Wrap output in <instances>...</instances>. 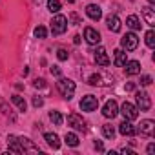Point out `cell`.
Listing matches in <instances>:
<instances>
[{
    "instance_id": "7c38bea8",
    "label": "cell",
    "mask_w": 155,
    "mask_h": 155,
    "mask_svg": "<svg viewBox=\"0 0 155 155\" xmlns=\"http://www.w3.org/2000/svg\"><path fill=\"white\" fill-rule=\"evenodd\" d=\"M18 140H20V146H22L24 153H38V151H40L38 146L33 144V140H29L28 137H18Z\"/></svg>"
},
{
    "instance_id": "9a60e30c",
    "label": "cell",
    "mask_w": 155,
    "mask_h": 155,
    "mask_svg": "<svg viewBox=\"0 0 155 155\" xmlns=\"http://www.w3.org/2000/svg\"><path fill=\"white\" fill-rule=\"evenodd\" d=\"M106 24H108V29L113 31V33H119L120 28H122V22H120V18H119L117 15H110V17L106 18Z\"/></svg>"
},
{
    "instance_id": "74e56055",
    "label": "cell",
    "mask_w": 155,
    "mask_h": 155,
    "mask_svg": "<svg viewBox=\"0 0 155 155\" xmlns=\"http://www.w3.org/2000/svg\"><path fill=\"white\" fill-rule=\"evenodd\" d=\"M120 153H124V155H135L131 150H126V148H122V150H120Z\"/></svg>"
},
{
    "instance_id": "8fae6325",
    "label": "cell",
    "mask_w": 155,
    "mask_h": 155,
    "mask_svg": "<svg viewBox=\"0 0 155 155\" xmlns=\"http://www.w3.org/2000/svg\"><path fill=\"white\" fill-rule=\"evenodd\" d=\"M119 133L124 135V137H133V135L137 133V128L131 124V120H126V119H124V122L119 124Z\"/></svg>"
},
{
    "instance_id": "60d3db41",
    "label": "cell",
    "mask_w": 155,
    "mask_h": 155,
    "mask_svg": "<svg viewBox=\"0 0 155 155\" xmlns=\"http://www.w3.org/2000/svg\"><path fill=\"white\" fill-rule=\"evenodd\" d=\"M148 2H150V6H153V4H155V0H148Z\"/></svg>"
},
{
    "instance_id": "4316f807",
    "label": "cell",
    "mask_w": 155,
    "mask_h": 155,
    "mask_svg": "<svg viewBox=\"0 0 155 155\" xmlns=\"http://www.w3.org/2000/svg\"><path fill=\"white\" fill-rule=\"evenodd\" d=\"M144 38H146V46L148 48H155V33H153V29H150Z\"/></svg>"
},
{
    "instance_id": "ac0fdd59",
    "label": "cell",
    "mask_w": 155,
    "mask_h": 155,
    "mask_svg": "<svg viewBox=\"0 0 155 155\" xmlns=\"http://www.w3.org/2000/svg\"><path fill=\"white\" fill-rule=\"evenodd\" d=\"M8 146H9V151H13V153H24V150H22L20 140H18L17 135H9L8 137Z\"/></svg>"
},
{
    "instance_id": "44dd1931",
    "label": "cell",
    "mask_w": 155,
    "mask_h": 155,
    "mask_svg": "<svg viewBox=\"0 0 155 155\" xmlns=\"http://www.w3.org/2000/svg\"><path fill=\"white\" fill-rule=\"evenodd\" d=\"M126 26H128L130 29H133V31L140 29V20H139V17H137V15H130V17L126 18Z\"/></svg>"
},
{
    "instance_id": "ba28073f",
    "label": "cell",
    "mask_w": 155,
    "mask_h": 155,
    "mask_svg": "<svg viewBox=\"0 0 155 155\" xmlns=\"http://www.w3.org/2000/svg\"><path fill=\"white\" fill-rule=\"evenodd\" d=\"M84 38H86V42L90 44V46H97V44H101V33L95 29V28H86L84 29Z\"/></svg>"
},
{
    "instance_id": "d6a6232c",
    "label": "cell",
    "mask_w": 155,
    "mask_h": 155,
    "mask_svg": "<svg viewBox=\"0 0 155 155\" xmlns=\"http://www.w3.org/2000/svg\"><path fill=\"white\" fill-rule=\"evenodd\" d=\"M33 86H35L37 90H38V88H46V81H44V79H35Z\"/></svg>"
},
{
    "instance_id": "4dcf8cb0",
    "label": "cell",
    "mask_w": 155,
    "mask_h": 155,
    "mask_svg": "<svg viewBox=\"0 0 155 155\" xmlns=\"http://www.w3.org/2000/svg\"><path fill=\"white\" fill-rule=\"evenodd\" d=\"M68 57H69V53H68L66 49H58V51H57V58H58V60H68Z\"/></svg>"
},
{
    "instance_id": "cb8c5ba5",
    "label": "cell",
    "mask_w": 155,
    "mask_h": 155,
    "mask_svg": "<svg viewBox=\"0 0 155 155\" xmlns=\"http://www.w3.org/2000/svg\"><path fill=\"white\" fill-rule=\"evenodd\" d=\"M11 102L18 108V111H26V108H28V104H26V101L20 97V95H13L11 97Z\"/></svg>"
},
{
    "instance_id": "603a6c76",
    "label": "cell",
    "mask_w": 155,
    "mask_h": 155,
    "mask_svg": "<svg viewBox=\"0 0 155 155\" xmlns=\"http://www.w3.org/2000/svg\"><path fill=\"white\" fill-rule=\"evenodd\" d=\"M49 120H51L55 126H62V122H64V117H62V113H60V111L53 110V111H49Z\"/></svg>"
},
{
    "instance_id": "ffe728a7",
    "label": "cell",
    "mask_w": 155,
    "mask_h": 155,
    "mask_svg": "<svg viewBox=\"0 0 155 155\" xmlns=\"http://www.w3.org/2000/svg\"><path fill=\"white\" fill-rule=\"evenodd\" d=\"M44 139H46V142H48L53 150H58V148H60V139H58V135H57V133L48 131V133H44Z\"/></svg>"
},
{
    "instance_id": "7402d4cb",
    "label": "cell",
    "mask_w": 155,
    "mask_h": 155,
    "mask_svg": "<svg viewBox=\"0 0 155 155\" xmlns=\"http://www.w3.org/2000/svg\"><path fill=\"white\" fill-rule=\"evenodd\" d=\"M64 142H66L68 146H71V148H77L81 140H79V137H77L75 133H71V131H69V133H66V135H64Z\"/></svg>"
},
{
    "instance_id": "52a82bcc",
    "label": "cell",
    "mask_w": 155,
    "mask_h": 155,
    "mask_svg": "<svg viewBox=\"0 0 155 155\" xmlns=\"http://www.w3.org/2000/svg\"><path fill=\"white\" fill-rule=\"evenodd\" d=\"M68 124L75 130H79V131H84L86 130V120L79 115V113H69L68 115Z\"/></svg>"
},
{
    "instance_id": "b9f144b4",
    "label": "cell",
    "mask_w": 155,
    "mask_h": 155,
    "mask_svg": "<svg viewBox=\"0 0 155 155\" xmlns=\"http://www.w3.org/2000/svg\"><path fill=\"white\" fill-rule=\"evenodd\" d=\"M68 2H69V4H71V2H75V0H68Z\"/></svg>"
},
{
    "instance_id": "d6986e66",
    "label": "cell",
    "mask_w": 155,
    "mask_h": 155,
    "mask_svg": "<svg viewBox=\"0 0 155 155\" xmlns=\"http://www.w3.org/2000/svg\"><path fill=\"white\" fill-rule=\"evenodd\" d=\"M128 53H124L122 49H115L113 51V64L117 66V68H122L126 62H128V57H126Z\"/></svg>"
},
{
    "instance_id": "8d00e7d4",
    "label": "cell",
    "mask_w": 155,
    "mask_h": 155,
    "mask_svg": "<svg viewBox=\"0 0 155 155\" xmlns=\"http://www.w3.org/2000/svg\"><path fill=\"white\" fill-rule=\"evenodd\" d=\"M153 151H155V144L151 142V144L148 146V153H150V155H153Z\"/></svg>"
},
{
    "instance_id": "277c9868",
    "label": "cell",
    "mask_w": 155,
    "mask_h": 155,
    "mask_svg": "<svg viewBox=\"0 0 155 155\" xmlns=\"http://www.w3.org/2000/svg\"><path fill=\"white\" fill-rule=\"evenodd\" d=\"M120 46H122L126 51H133V49H137V46H139V37H137L135 33H126V35L120 38Z\"/></svg>"
},
{
    "instance_id": "f546056e",
    "label": "cell",
    "mask_w": 155,
    "mask_h": 155,
    "mask_svg": "<svg viewBox=\"0 0 155 155\" xmlns=\"http://www.w3.org/2000/svg\"><path fill=\"white\" fill-rule=\"evenodd\" d=\"M151 82H153V79H151L150 75H142L140 77V86H150Z\"/></svg>"
},
{
    "instance_id": "e575fe53",
    "label": "cell",
    "mask_w": 155,
    "mask_h": 155,
    "mask_svg": "<svg viewBox=\"0 0 155 155\" xmlns=\"http://www.w3.org/2000/svg\"><path fill=\"white\" fill-rule=\"evenodd\" d=\"M93 146H95V150H99V151H102V150H104V146H102V142H101V140H95V144H93Z\"/></svg>"
},
{
    "instance_id": "4fadbf2b",
    "label": "cell",
    "mask_w": 155,
    "mask_h": 155,
    "mask_svg": "<svg viewBox=\"0 0 155 155\" xmlns=\"http://www.w3.org/2000/svg\"><path fill=\"white\" fill-rule=\"evenodd\" d=\"M95 62L99 66H102V68L110 66V57H108V53H106L104 48H97V51H95Z\"/></svg>"
},
{
    "instance_id": "484cf974",
    "label": "cell",
    "mask_w": 155,
    "mask_h": 155,
    "mask_svg": "<svg viewBox=\"0 0 155 155\" xmlns=\"http://www.w3.org/2000/svg\"><path fill=\"white\" fill-rule=\"evenodd\" d=\"M60 8H62V4L58 2V0H48V9H49L51 13H58Z\"/></svg>"
},
{
    "instance_id": "1f68e13d",
    "label": "cell",
    "mask_w": 155,
    "mask_h": 155,
    "mask_svg": "<svg viewBox=\"0 0 155 155\" xmlns=\"http://www.w3.org/2000/svg\"><path fill=\"white\" fill-rule=\"evenodd\" d=\"M51 75L53 77H62V69L58 66H51Z\"/></svg>"
},
{
    "instance_id": "7a4b0ae2",
    "label": "cell",
    "mask_w": 155,
    "mask_h": 155,
    "mask_svg": "<svg viewBox=\"0 0 155 155\" xmlns=\"http://www.w3.org/2000/svg\"><path fill=\"white\" fill-rule=\"evenodd\" d=\"M68 29V18L64 15H55L51 20V33L53 35H62Z\"/></svg>"
},
{
    "instance_id": "e0dca14e",
    "label": "cell",
    "mask_w": 155,
    "mask_h": 155,
    "mask_svg": "<svg viewBox=\"0 0 155 155\" xmlns=\"http://www.w3.org/2000/svg\"><path fill=\"white\" fill-rule=\"evenodd\" d=\"M86 15L91 18V20H101L102 18V9L97 6V4H90L86 8Z\"/></svg>"
},
{
    "instance_id": "30bf717a",
    "label": "cell",
    "mask_w": 155,
    "mask_h": 155,
    "mask_svg": "<svg viewBox=\"0 0 155 155\" xmlns=\"http://www.w3.org/2000/svg\"><path fill=\"white\" fill-rule=\"evenodd\" d=\"M137 131H140V135H144V137H153V133H155V122L151 119H146V120L140 122V128Z\"/></svg>"
},
{
    "instance_id": "f35d334b",
    "label": "cell",
    "mask_w": 155,
    "mask_h": 155,
    "mask_svg": "<svg viewBox=\"0 0 155 155\" xmlns=\"http://www.w3.org/2000/svg\"><path fill=\"white\" fill-rule=\"evenodd\" d=\"M71 20H73V22H75V24H81V22H79V17H77V15H75V13H73V15H71Z\"/></svg>"
},
{
    "instance_id": "5bb4252c",
    "label": "cell",
    "mask_w": 155,
    "mask_h": 155,
    "mask_svg": "<svg viewBox=\"0 0 155 155\" xmlns=\"http://www.w3.org/2000/svg\"><path fill=\"white\" fill-rule=\"evenodd\" d=\"M122 68H124V71H126L128 77H133V75H139L140 73V62L139 60H130Z\"/></svg>"
},
{
    "instance_id": "836d02e7",
    "label": "cell",
    "mask_w": 155,
    "mask_h": 155,
    "mask_svg": "<svg viewBox=\"0 0 155 155\" xmlns=\"http://www.w3.org/2000/svg\"><path fill=\"white\" fill-rule=\"evenodd\" d=\"M33 106H35V108L44 106V99H40V97H33Z\"/></svg>"
},
{
    "instance_id": "3957f363",
    "label": "cell",
    "mask_w": 155,
    "mask_h": 155,
    "mask_svg": "<svg viewBox=\"0 0 155 155\" xmlns=\"http://www.w3.org/2000/svg\"><path fill=\"white\" fill-rule=\"evenodd\" d=\"M135 101H137V108L140 111H150L151 110V99H150V95L146 91H137Z\"/></svg>"
},
{
    "instance_id": "d4e9b609",
    "label": "cell",
    "mask_w": 155,
    "mask_h": 155,
    "mask_svg": "<svg viewBox=\"0 0 155 155\" xmlns=\"http://www.w3.org/2000/svg\"><path fill=\"white\" fill-rule=\"evenodd\" d=\"M102 135L106 139H113L115 137V128L111 124H102Z\"/></svg>"
},
{
    "instance_id": "d590c367",
    "label": "cell",
    "mask_w": 155,
    "mask_h": 155,
    "mask_svg": "<svg viewBox=\"0 0 155 155\" xmlns=\"http://www.w3.org/2000/svg\"><path fill=\"white\" fill-rule=\"evenodd\" d=\"M133 90H135V84L133 82H128L126 84V91H133Z\"/></svg>"
},
{
    "instance_id": "6da1fadb",
    "label": "cell",
    "mask_w": 155,
    "mask_h": 155,
    "mask_svg": "<svg viewBox=\"0 0 155 155\" xmlns=\"http://www.w3.org/2000/svg\"><path fill=\"white\" fill-rule=\"evenodd\" d=\"M57 90H58V93L64 97V99H73V95H75V90H77V84L73 82V81H69V79H62V77H58V82H57Z\"/></svg>"
},
{
    "instance_id": "2e32d148",
    "label": "cell",
    "mask_w": 155,
    "mask_h": 155,
    "mask_svg": "<svg viewBox=\"0 0 155 155\" xmlns=\"http://www.w3.org/2000/svg\"><path fill=\"white\" fill-rule=\"evenodd\" d=\"M142 17H144V20H146V24H148L150 28L155 26V9H153L151 6H144V8H142Z\"/></svg>"
},
{
    "instance_id": "83f0119b",
    "label": "cell",
    "mask_w": 155,
    "mask_h": 155,
    "mask_svg": "<svg viewBox=\"0 0 155 155\" xmlns=\"http://www.w3.org/2000/svg\"><path fill=\"white\" fill-rule=\"evenodd\" d=\"M88 84H90V86H101V84H102L101 75H97V73H95V75H91L90 79H88Z\"/></svg>"
},
{
    "instance_id": "8992f818",
    "label": "cell",
    "mask_w": 155,
    "mask_h": 155,
    "mask_svg": "<svg viewBox=\"0 0 155 155\" xmlns=\"http://www.w3.org/2000/svg\"><path fill=\"white\" fill-rule=\"evenodd\" d=\"M99 108V99L95 95H86L81 101V110L82 111H95Z\"/></svg>"
},
{
    "instance_id": "5b68a950",
    "label": "cell",
    "mask_w": 155,
    "mask_h": 155,
    "mask_svg": "<svg viewBox=\"0 0 155 155\" xmlns=\"http://www.w3.org/2000/svg\"><path fill=\"white\" fill-rule=\"evenodd\" d=\"M120 113H122V117L126 120H135L139 117V108L135 104H131V102H124L122 108H120Z\"/></svg>"
},
{
    "instance_id": "9c48e42d",
    "label": "cell",
    "mask_w": 155,
    "mask_h": 155,
    "mask_svg": "<svg viewBox=\"0 0 155 155\" xmlns=\"http://www.w3.org/2000/svg\"><path fill=\"white\" fill-rule=\"evenodd\" d=\"M117 113H119V106H117V102L111 99V101H108L106 104H104V108H102V115L106 117V119H113V117H117Z\"/></svg>"
},
{
    "instance_id": "ab89813d",
    "label": "cell",
    "mask_w": 155,
    "mask_h": 155,
    "mask_svg": "<svg viewBox=\"0 0 155 155\" xmlns=\"http://www.w3.org/2000/svg\"><path fill=\"white\" fill-rule=\"evenodd\" d=\"M73 42H75V44H81V37L75 35V37H73Z\"/></svg>"
},
{
    "instance_id": "f1b7e54d",
    "label": "cell",
    "mask_w": 155,
    "mask_h": 155,
    "mask_svg": "<svg viewBox=\"0 0 155 155\" xmlns=\"http://www.w3.org/2000/svg\"><path fill=\"white\" fill-rule=\"evenodd\" d=\"M35 37H37V38H40V40H42V38H46V37H48V29H46L44 26L35 28Z\"/></svg>"
}]
</instances>
